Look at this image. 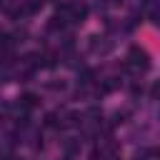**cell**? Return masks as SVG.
Listing matches in <instances>:
<instances>
[{
    "label": "cell",
    "mask_w": 160,
    "mask_h": 160,
    "mask_svg": "<svg viewBox=\"0 0 160 160\" xmlns=\"http://www.w3.org/2000/svg\"><path fill=\"white\" fill-rule=\"evenodd\" d=\"M128 68H132V70H138V72H145V70L150 68L148 52H145L142 48H130V52H128Z\"/></svg>",
    "instance_id": "cell-1"
},
{
    "label": "cell",
    "mask_w": 160,
    "mask_h": 160,
    "mask_svg": "<svg viewBox=\"0 0 160 160\" xmlns=\"http://www.w3.org/2000/svg\"><path fill=\"white\" fill-rule=\"evenodd\" d=\"M88 18V5L82 2H70V20L72 22H82Z\"/></svg>",
    "instance_id": "cell-2"
},
{
    "label": "cell",
    "mask_w": 160,
    "mask_h": 160,
    "mask_svg": "<svg viewBox=\"0 0 160 160\" xmlns=\"http://www.w3.org/2000/svg\"><path fill=\"white\" fill-rule=\"evenodd\" d=\"M12 45H15L12 35H8V32H0V50H2V52H5V50H12Z\"/></svg>",
    "instance_id": "cell-3"
},
{
    "label": "cell",
    "mask_w": 160,
    "mask_h": 160,
    "mask_svg": "<svg viewBox=\"0 0 160 160\" xmlns=\"http://www.w3.org/2000/svg\"><path fill=\"white\" fill-rule=\"evenodd\" d=\"M20 102H22L25 108H35V105L40 102V98H38V95H32V92H25V95L20 98Z\"/></svg>",
    "instance_id": "cell-4"
},
{
    "label": "cell",
    "mask_w": 160,
    "mask_h": 160,
    "mask_svg": "<svg viewBox=\"0 0 160 160\" xmlns=\"http://www.w3.org/2000/svg\"><path fill=\"white\" fill-rule=\"evenodd\" d=\"M150 98H152V100H160V80L150 88Z\"/></svg>",
    "instance_id": "cell-5"
},
{
    "label": "cell",
    "mask_w": 160,
    "mask_h": 160,
    "mask_svg": "<svg viewBox=\"0 0 160 160\" xmlns=\"http://www.w3.org/2000/svg\"><path fill=\"white\" fill-rule=\"evenodd\" d=\"M45 125H50V128H55V125H58V115H55V112H50V115L45 118Z\"/></svg>",
    "instance_id": "cell-6"
},
{
    "label": "cell",
    "mask_w": 160,
    "mask_h": 160,
    "mask_svg": "<svg viewBox=\"0 0 160 160\" xmlns=\"http://www.w3.org/2000/svg\"><path fill=\"white\" fill-rule=\"evenodd\" d=\"M2 160H15V158H10V155H5V158H2Z\"/></svg>",
    "instance_id": "cell-7"
}]
</instances>
